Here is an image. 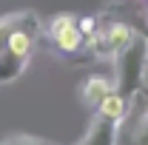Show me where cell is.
<instances>
[{"mask_svg":"<svg viewBox=\"0 0 148 145\" xmlns=\"http://www.w3.org/2000/svg\"><path fill=\"white\" fill-rule=\"evenodd\" d=\"M97 114H103V117H111V120H117V122H120V120H123V117H125V114H128V97H125V94H120V91L114 88L108 94V97H106V100H103V103H100V105H97Z\"/></svg>","mask_w":148,"mask_h":145,"instance_id":"ba28073f","label":"cell"},{"mask_svg":"<svg viewBox=\"0 0 148 145\" xmlns=\"http://www.w3.org/2000/svg\"><path fill=\"white\" fill-rule=\"evenodd\" d=\"M77 29L83 31L86 40H91V37L97 34V29H100V26H97V17H77Z\"/></svg>","mask_w":148,"mask_h":145,"instance_id":"8fae6325","label":"cell"},{"mask_svg":"<svg viewBox=\"0 0 148 145\" xmlns=\"http://www.w3.org/2000/svg\"><path fill=\"white\" fill-rule=\"evenodd\" d=\"M29 17H32V12H12V14L0 17V51L6 49V43H9V37H12V31L17 29L20 23H26Z\"/></svg>","mask_w":148,"mask_h":145,"instance_id":"9c48e42d","label":"cell"},{"mask_svg":"<svg viewBox=\"0 0 148 145\" xmlns=\"http://www.w3.org/2000/svg\"><path fill=\"white\" fill-rule=\"evenodd\" d=\"M37 34H40V20H37L34 14L12 31L6 49L0 51V85L14 83L20 74L26 71L29 57H32V51H34V37Z\"/></svg>","mask_w":148,"mask_h":145,"instance_id":"6da1fadb","label":"cell"},{"mask_svg":"<svg viewBox=\"0 0 148 145\" xmlns=\"http://www.w3.org/2000/svg\"><path fill=\"white\" fill-rule=\"evenodd\" d=\"M148 71V40L134 34L117 51V91L125 97H137Z\"/></svg>","mask_w":148,"mask_h":145,"instance_id":"7a4b0ae2","label":"cell"},{"mask_svg":"<svg viewBox=\"0 0 148 145\" xmlns=\"http://www.w3.org/2000/svg\"><path fill=\"white\" fill-rule=\"evenodd\" d=\"M46 34L51 37V43L63 54H77L86 46V37L77 29V17L74 14H57V17H51L49 26H46Z\"/></svg>","mask_w":148,"mask_h":145,"instance_id":"3957f363","label":"cell"},{"mask_svg":"<svg viewBox=\"0 0 148 145\" xmlns=\"http://www.w3.org/2000/svg\"><path fill=\"white\" fill-rule=\"evenodd\" d=\"M131 37H134V31H131L125 23H111L106 29H97V34L91 40H86V46L94 49L97 57H108V54H117Z\"/></svg>","mask_w":148,"mask_h":145,"instance_id":"277c9868","label":"cell"},{"mask_svg":"<svg viewBox=\"0 0 148 145\" xmlns=\"http://www.w3.org/2000/svg\"><path fill=\"white\" fill-rule=\"evenodd\" d=\"M117 134H120V122L97 114L91 125L86 128V137L80 140V145H117Z\"/></svg>","mask_w":148,"mask_h":145,"instance_id":"8992f818","label":"cell"},{"mask_svg":"<svg viewBox=\"0 0 148 145\" xmlns=\"http://www.w3.org/2000/svg\"><path fill=\"white\" fill-rule=\"evenodd\" d=\"M0 145H51V142L40 140V137H29V134H12V137L0 140Z\"/></svg>","mask_w":148,"mask_h":145,"instance_id":"30bf717a","label":"cell"},{"mask_svg":"<svg viewBox=\"0 0 148 145\" xmlns=\"http://www.w3.org/2000/svg\"><path fill=\"white\" fill-rule=\"evenodd\" d=\"M117 145H148V108H134L120 120Z\"/></svg>","mask_w":148,"mask_h":145,"instance_id":"5b68a950","label":"cell"},{"mask_svg":"<svg viewBox=\"0 0 148 145\" xmlns=\"http://www.w3.org/2000/svg\"><path fill=\"white\" fill-rule=\"evenodd\" d=\"M114 88H117V85H114L111 80H106V77H88L86 85H83V100H86V105L97 108Z\"/></svg>","mask_w":148,"mask_h":145,"instance_id":"52a82bcc","label":"cell"}]
</instances>
